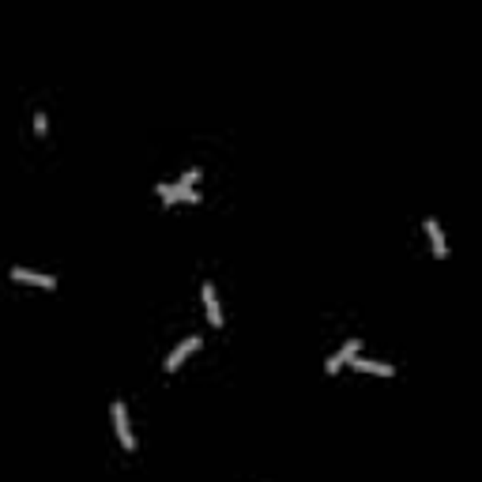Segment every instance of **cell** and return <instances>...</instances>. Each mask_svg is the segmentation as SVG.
<instances>
[{
	"label": "cell",
	"mask_w": 482,
	"mask_h": 482,
	"mask_svg": "<svg viewBox=\"0 0 482 482\" xmlns=\"http://www.w3.org/2000/svg\"><path fill=\"white\" fill-rule=\"evenodd\" d=\"M192 350H200V335H189L185 343H178V347L170 350V358H166V369H170V373H173V369H181V362L189 358Z\"/></svg>",
	"instance_id": "obj_5"
},
{
	"label": "cell",
	"mask_w": 482,
	"mask_h": 482,
	"mask_svg": "<svg viewBox=\"0 0 482 482\" xmlns=\"http://www.w3.org/2000/svg\"><path fill=\"white\" fill-rule=\"evenodd\" d=\"M109 411H113V430L121 437V445L132 452V448H136V433H132V426H128V407L121 400H113V407H109Z\"/></svg>",
	"instance_id": "obj_1"
},
{
	"label": "cell",
	"mask_w": 482,
	"mask_h": 482,
	"mask_svg": "<svg viewBox=\"0 0 482 482\" xmlns=\"http://www.w3.org/2000/svg\"><path fill=\"white\" fill-rule=\"evenodd\" d=\"M426 234H430L433 253H437V257H448V241H445V234H441V223H437V218H426Z\"/></svg>",
	"instance_id": "obj_8"
},
{
	"label": "cell",
	"mask_w": 482,
	"mask_h": 482,
	"mask_svg": "<svg viewBox=\"0 0 482 482\" xmlns=\"http://www.w3.org/2000/svg\"><path fill=\"white\" fill-rule=\"evenodd\" d=\"M347 366H354L358 373H377V377H392V373H396V366H392V362H373V358H362V354H354Z\"/></svg>",
	"instance_id": "obj_3"
},
{
	"label": "cell",
	"mask_w": 482,
	"mask_h": 482,
	"mask_svg": "<svg viewBox=\"0 0 482 482\" xmlns=\"http://www.w3.org/2000/svg\"><path fill=\"white\" fill-rule=\"evenodd\" d=\"M204 309H207V321H211L215 328L223 324V309H218V294H215V283L211 279L204 283Z\"/></svg>",
	"instance_id": "obj_7"
},
{
	"label": "cell",
	"mask_w": 482,
	"mask_h": 482,
	"mask_svg": "<svg viewBox=\"0 0 482 482\" xmlns=\"http://www.w3.org/2000/svg\"><path fill=\"white\" fill-rule=\"evenodd\" d=\"M200 181V166H192V170H185L181 178H178V185H185V189H192V185Z\"/></svg>",
	"instance_id": "obj_9"
},
{
	"label": "cell",
	"mask_w": 482,
	"mask_h": 482,
	"mask_svg": "<svg viewBox=\"0 0 482 482\" xmlns=\"http://www.w3.org/2000/svg\"><path fill=\"white\" fill-rule=\"evenodd\" d=\"M12 279L16 283H35V287H46V290L57 287V279H53V276H42V271H30V268H12Z\"/></svg>",
	"instance_id": "obj_6"
},
{
	"label": "cell",
	"mask_w": 482,
	"mask_h": 482,
	"mask_svg": "<svg viewBox=\"0 0 482 482\" xmlns=\"http://www.w3.org/2000/svg\"><path fill=\"white\" fill-rule=\"evenodd\" d=\"M354 354H362V343H358V339H347V343H343V347H339L332 358L324 362V369H328V373H335V369H339V366H347V362L354 358Z\"/></svg>",
	"instance_id": "obj_4"
},
{
	"label": "cell",
	"mask_w": 482,
	"mask_h": 482,
	"mask_svg": "<svg viewBox=\"0 0 482 482\" xmlns=\"http://www.w3.org/2000/svg\"><path fill=\"white\" fill-rule=\"evenodd\" d=\"M159 196H162V204H173V200H185V204H200V192L196 189H185V185H159Z\"/></svg>",
	"instance_id": "obj_2"
},
{
	"label": "cell",
	"mask_w": 482,
	"mask_h": 482,
	"mask_svg": "<svg viewBox=\"0 0 482 482\" xmlns=\"http://www.w3.org/2000/svg\"><path fill=\"white\" fill-rule=\"evenodd\" d=\"M46 128H49V117L42 113V109H35V132H38V136H46Z\"/></svg>",
	"instance_id": "obj_10"
}]
</instances>
